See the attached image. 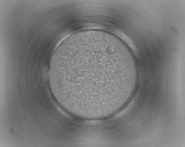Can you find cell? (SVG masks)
Instances as JSON below:
<instances>
[{"label":"cell","instance_id":"6da1fadb","mask_svg":"<svg viewBox=\"0 0 185 147\" xmlns=\"http://www.w3.org/2000/svg\"><path fill=\"white\" fill-rule=\"evenodd\" d=\"M118 50L103 42L73 44L66 54L62 76L67 89L92 96L105 94L122 76Z\"/></svg>","mask_w":185,"mask_h":147}]
</instances>
